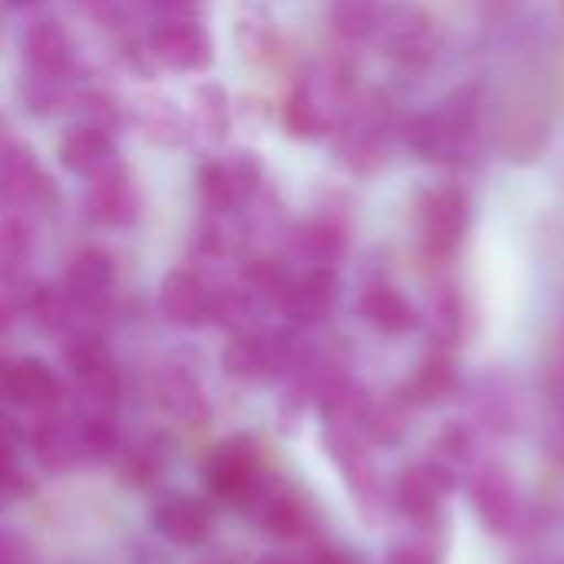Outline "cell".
<instances>
[{
  "mask_svg": "<svg viewBox=\"0 0 564 564\" xmlns=\"http://www.w3.org/2000/svg\"><path fill=\"white\" fill-rule=\"evenodd\" d=\"M479 129V106L469 93H459L446 102H440L433 112L410 122V145L426 162H456L463 159Z\"/></svg>",
  "mask_w": 564,
  "mask_h": 564,
  "instance_id": "6da1fadb",
  "label": "cell"
},
{
  "mask_svg": "<svg viewBox=\"0 0 564 564\" xmlns=\"http://www.w3.org/2000/svg\"><path fill=\"white\" fill-rule=\"evenodd\" d=\"M347 106H350L347 76L334 66H324L291 93V99L284 106L288 132L297 139L327 135L347 116Z\"/></svg>",
  "mask_w": 564,
  "mask_h": 564,
  "instance_id": "7a4b0ae2",
  "label": "cell"
},
{
  "mask_svg": "<svg viewBox=\"0 0 564 564\" xmlns=\"http://www.w3.org/2000/svg\"><path fill=\"white\" fill-rule=\"evenodd\" d=\"M261 178L264 172L254 152H231L218 162H208L198 172L202 205L215 215H228L261 188Z\"/></svg>",
  "mask_w": 564,
  "mask_h": 564,
  "instance_id": "3957f363",
  "label": "cell"
},
{
  "mask_svg": "<svg viewBox=\"0 0 564 564\" xmlns=\"http://www.w3.org/2000/svg\"><path fill=\"white\" fill-rule=\"evenodd\" d=\"M466 225H469V198L453 185L430 188L416 205L420 245L433 258H449L459 248Z\"/></svg>",
  "mask_w": 564,
  "mask_h": 564,
  "instance_id": "277c9868",
  "label": "cell"
},
{
  "mask_svg": "<svg viewBox=\"0 0 564 564\" xmlns=\"http://www.w3.org/2000/svg\"><path fill=\"white\" fill-rule=\"evenodd\" d=\"M373 40L406 66H426L436 56V26L413 3H383Z\"/></svg>",
  "mask_w": 564,
  "mask_h": 564,
  "instance_id": "5b68a950",
  "label": "cell"
},
{
  "mask_svg": "<svg viewBox=\"0 0 564 564\" xmlns=\"http://www.w3.org/2000/svg\"><path fill=\"white\" fill-rule=\"evenodd\" d=\"M205 486L212 489V496H218L221 502H248L258 489V453L251 446L248 436H231L225 443H218L202 469Z\"/></svg>",
  "mask_w": 564,
  "mask_h": 564,
  "instance_id": "8992f818",
  "label": "cell"
},
{
  "mask_svg": "<svg viewBox=\"0 0 564 564\" xmlns=\"http://www.w3.org/2000/svg\"><path fill=\"white\" fill-rule=\"evenodd\" d=\"M50 205H56V188L36 159L20 145L0 149V208L13 215L26 208L46 212Z\"/></svg>",
  "mask_w": 564,
  "mask_h": 564,
  "instance_id": "52a82bcc",
  "label": "cell"
},
{
  "mask_svg": "<svg viewBox=\"0 0 564 564\" xmlns=\"http://www.w3.org/2000/svg\"><path fill=\"white\" fill-rule=\"evenodd\" d=\"M149 46H152V56L175 73H198V69H208L215 59V46L208 33L195 20H162L152 30Z\"/></svg>",
  "mask_w": 564,
  "mask_h": 564,
  "instance_id": "ba28073f",
  "label": "cell"
},
{
  "mask_svg": "<svg viewBox=\"0 0 564 564\" xmlns=\"http://www.w3.org/2000/svg\"><path fill=\"white\" fill-rule=\"evenodd\" d=\"M453 486H456V476L449 473L446 463L413 466V469L400 473V479H397V506L416 525H433L440 519L443 496H449Z\"/></svg>",
  "mask_w": 564,
  "mask_h": 564,
  "instance_id": "9c48e42d",
  "label": "cell"
},
{
  "mask_svg": "<svg viewBox=\"0 0 564 564\" xmlns=\"http://www.w3.org/2000/svg\"><path fill=\"white\" fill-rule=\"evenodd\" d=\"M469 496H473V506L482 519V525H489L492 532H509L519 519V492H516V482L512 476L489 463L482 469H476L473 482H469Z\"/></svg>",
  "mask_w": 564,
  "mask_h": 564,
  "instance_id": "30bf717a",
  "label": "cell"
},
{
  "mask_svg": "<svg viewBox=\"0 0 564 564\" xmlns=\"http://www.w3.org/2000/svg\"><path fill=\"white\" fill-rule=\"evenodd\" d=\"M112 261L106 251H96V248H86L79 251L69 268H66V301L69 307L76 311H102L106 301H109V291H112Z\"/></svg>",
  "mask_w": 564,
  "mask_h": 564,
  "instance_id": "8fae6325",
  "label": "cell"
},
{
  "mask_svg": "<svg viewBox=\"0 0 564 564\" xmlns=\"http://www.w3.org/2000/svg\"><path fill=\"white\" fill-rule=\"evenodd\" d=\"M337 291H340V284H337L334 268L314 264L307 274L291 278L284 297H281V311L297 324H314V321L327 317V311L337 301Z\"/></svg>",
  "mask_w": 564,
  "mask_h": 564,
  "instance_id": "7c38bea8",
  "label": "cell"
},
{
  "mask_svg": "<svg viewBox=\"0 0 564 564\" xmlns=\"http://www.w3.org/2000/svg\"><path fill=\"white\" fill-rule=\"evenodd\" d=\"M3 400L23 406L30 413H53L63 400V387L43 360L26 357V360L10 364Z\"/></svg>",
  "mask_w": 564,
  "mask_h": 564,
  "instance_id": "4fadbf2b",
  "label": "cell"
},
{
  "mask_svg": "<svg viewBox=\"0 0 564 564\" xmlns=\"http://www.w3.org/2000/svg\"><path fill=\"white\" fill-rule=\"evenodd\" d=\"M248 506H254L258 522H261L268 532L281 535V539H297V535L307 532V522H311L307 506H304V499H301L291 486H284V482H258V489H254V496L248 499Z\"/></svg>",
  "mask_w": 564,
  "mask_h": 564,
  "instance_id": "5bb4252c",
  "label": "cell"
},
{
  "mask_svg": "<svg viewBox=\"0 0 564 564\" xmlns=\"http://www.w3.org/2000/svg\"><path fill=\"white\" fill-rule=\"evenodd\" d=\"M59 162H63V169H69L73 175H83V178H96V175L122 165L112 139L102 126H76L73 132H66L59 142Z\"/></svg>",
  "mask_w": 564,
  "mask_h": 564,
  "instance_id": "9a60e30c",
  "label": "cell"
},
{
  "mask_svg": "<svg viewBox=\"0 0 564 564\" xmlns=\"http://www.w3.org/2000/svg\"><path fill=\"white\" fill-rule=\"evenodd\" d=\"M152 522L175 545H202L212 532V512L195 496H165L155 506Z\"/></svg>",
  "mask_w": 564,
  "mask_h": 564,
  "instance_id": "2e32d148",
  "label": "cell"
},
{
  "mask_svg": "<svg viewBox=\"0 0 564 564\" xmlns=\"http://www.w3.org/2000/svg\"><path fill=\"white\" fill-rule=\"evenodd\" d=\"M23 53H26L33 73L50 76V79L69 76L73 59H76L69 33L56 20H36L23 36Z\"/></svg>",
  "mask_w": 564,
  "mask_h": 564,
  "instance_id": "e0dca14e",
  "label": "cell"
},
{
  "mask_svg": "<svg viewBox=\"0 0 564 564\" xmlns=\"http://www.w3.org/2000/svg\"><path fill=\"white\" fill-rule=\"evenodd\" d=\"M33 456L53 469V473H66L76 469L79 459H86V443H83V426L63 416L43 420L33 430Z\"/></svg>",
  "mask_w": 564,
  "mask_h": 564,
  "instance_id": "ac0fdd59",
  "label": "cell"
},
{
  "mask_svg": "<svg viewBox=\"0 0 564 564\" xmlns=\"http://www.w3.org/2000/svg\"><path fill=\"white\" fill-rule=\"evenodd\" d=\"M284 360V344L271 334H238L225 350V373L238 380H261Z\"/></svg>",
  "mask_w": 564,
  "mask_h": 564,
  "instance_id": "d6986e66",
  "label": "cell"
},
{
  "mask_svg": "<svg viewBox=\"0 0 564 564\" xmlns=\"http://www.w3.org/2000/svg\"><path fill=\"white\" fill-rule=\"evenodd\" d=\"M159 297L165 317L178 327H198L212 314V294L192 271H169Z\"/></svg>",
  "mask_w": 564,
  "mask_h": 564,
  "instance_id": "ffe728a7",
  "label": "cell"
},
{
  "mask_svg": "<svg viewBox=\"0 0 564 564\" xmlns=\"http://www.w3.org/2000/svg\"><path fill=\"white\" fill-rule=\"evenodd\" d=\"M86 208L102 225H126V221L135 218V188H132L122 165L89 178Z\"/></svg>",
  "mask_w": 564,
  "mask_h": 564,
  "instance_id": "44dd1931",
  "label": "cell"
},
{
  "mask_svg": "<svg viewBox=\"0 0 564 564\" xmlns=\"http://www.w3.org/2000/svg\"><path fill=\"white\" fill-rule=\"evenodd\" d=\"M360 314L380 327L383 334H406L416 327V311L413 304L390 284H373L360 297Z\"/></svg>",
  "mask_w": 564,
  "mask_h": 564,
  "instance_id": "7402d4cb",
  "label": "cell"
},
{
  "mask_svg": "<svg viewBox=\"0 0 564 564\" xmlns=\"http://www.w3.org/2000/svg\"><path fill=\"white\" fill-rule=\"evenodd\" d=\"M30 228L17 215L0 218V278H20L30 261Z\"/></svg>",
  "mask_w": 564,
  "mask_h": 564,
  "instance_id": "603a6c76",
  "label": "cell"
},
{
  "mask_svg": "<svg viewBox=\"0 0 564 564\" xmlns=\"http://www.w3.org/2000/svg\"><path fill=\"white\" fill-rule=\"evenodd\" d=\"M380 17H383L380 0H340L334 7V26H337V33H344L350 40H373Z\"/></svg>",
  "mask_w": 564,
  "mask_h": 564,
  "instance_id": "cb8c5ba5",
  "label": "cell"
},
{
  "mask_svg": "<svg viewBox=\"0 0 564 564\" xmlns=\"http://www.w3.org/2000/svg\"><path fill=\"white\" fill-rule=\"evenodd\" d=\"M453 383H456L453 360H449L446 354H430V357L423 360V367L416 370L410 390H413L416 400L430 403V400H443V397L453 390Z\"/></svg>",
  "mask_w": 564,
  "mask_h": 564,
  "instance_id": "d4e9b609",
  "label": "cell"
},
{
  "mask_svg": "<svg viewBox=\"0 0 564 564\" xmlns=\"http://www.w3.org/2000/svg\"><path fill=\"white\" fill-rule=\"evenodd\" d=\"M301 248H304L317 264H330V261H337V258L344 254L347 238H344L340 225H334V221H314V225L304 228Z\"/></svg>",
  "mask_w": 564,
  "mask_h": 564,
  "instance_id": "484cf974",
  "label": "cell"
},
{
  "mask_svg": "<svg viewBox=\"0 0 564 564\" xmlns=\"http://www.w3.org/2000/svg\"><path fill=\"white\" fill-rule=\"evenodd\" d=\"M245 284H248V294L251 297H268V301L281 304L291 278H288V271L278 261H254L245 271Z\"/></svg>",
  "mask_w": 564,
  "mask_h": 564,
  "instance_id": "4316f807",
  "label": "cell"
},
{
  "mask_svg": "<svg viewBox=\"0 0 564 564\" xmlns=\"http://www.w3.org/2000/svg\"><path fill=\"white\" fill-rule=\"evenodd\" d=\"M195 102H198V122H202V129H205L208 135L221 139V135L228 132V99H225L221 86L205 83V86L198 89Z\"/></svg>",
  "mask_w": 564,
  "mask_h": 564,
  "instance_id": "83f0119b",
  "label": "cell"
},
{
  "mask_svg": "<svg viewBox=\"0 0 564 564\" xmlns=\"http://www.w3.org/2000/svg\"><path fill=\"white\" fill-rule=\"evenodd\" d=\"M251 294L248 291H235V288H225L218 294H212V314L215 321H221L225 327H235V330H245V324L251 321Z\"/></svg>",
  "mask_w": 564,
  "mask_h": 564,
  "instance_id": "f1b7e54d",
  "label": "cell"
},
{
  "mask_svg": "<svg viewBox=\"0 0 564 564\" xmlns=\"http://www.w3.org/2000/svg\"><path fill=\"white\" fill-rule=\"evenodd\" d=\"M459 314H463V311H459L456 294H443V297L433 304V330L440 327V337L453 340V337H456V330L463 327V317H459Z\"/></svg>",
  "mask_w": 564,
  "mask_h": 564,
  "instance_id": "f546056e",
  "label": "cell"
},
{
  "mask_svg": "<svg viewBox=\"0 0 564 564\" xmlns=\"http://www.w3.org/2000/svg\"><path fill=\"white\" fill-rule=\"evenodd\" d=\"M23 489V476L17 466V453L0 449V499H13Z\"/></svg>",
  "mask_w": 564,
  "mask_h": 564,
  "instance_id": "4dcf8cb0",
  "label": "cell"
},
{
  "mask_svg": "<svg viewBox=\"0 0 564 564\" xmlns=\"http://www.w3.org/2000/svg\"><path fill=\"white\" fill-rule=\"evenodd\" d=\"M0 564H36L33 552L17 535H0Z\"/></svg>",
  "mask_w": 564,
  "mask_h": 564,
  "instance_id": "1f68e13d",
  "label": "cell"
},
{
  "mask_svg": "<svg viewBox=\"0 0 564 564\" xmlns=\"http://www.w3.org/2000/svg\"><path fill=\"white\" fill-rule=\"evenodd\" d=\"M20 443H23V433H20V426L13 423V416L0 413V449H10V453H17V449H20Z\"/></svg>",
  "mask_w": 564,
  "mask_h": 564,
  "instance_id": "d6a6232c",
  "label": "cell"
},
{
  "mask_svg": "<svg viewBox=\"0 0 564 564\" xmlns=\"http://www.w3.org/2000/svg\"><path fill=\"white\" fill-rule=\"evenodd\" d=\"M387 564H436V562L430 558V552H423V549H413V545H403V549L390 552Z\"/></svg>",
  "mask_w": 564,
  "mask_h": 564,
  "instance_id": "836d02e7",
  "label": "cell"
},
{
  "mask_svg": "<svg viewBox=\"0 0 564 564\" xmlns=\"http://www.w3.org/2000/svg\"><path fill=\"white\" fill-rule=\"evenodd\" d=\"M314 564H354V562H350V558H344V555H337V552H321Z\"/></svg>",
  "mask_w": 564,
  "mask_h": 564,
  "instance_id": "e575fe53",
  "label": "cell"
},
{
  "mask_svg": "<svg viewBox=\"0 0 564 564\" xmlns=\"http://www.w3.org/2000/svg\"><path fill=\"white\" fill-rule=\"evenodd\" d=\"M258 564H294L291 558H284V555H264Z\"/></svg>",
  "mask_w": 564,
  "mask_h": 564,
  "instance_id": "d590c367",
  "label": "cell"
},
{
  "mask_svg": "<svg viewBox=\"0 0 564 564\" xmlns=\"http://www.w3.org/2000/svg\"><path fill=\"white\" fill-rule=\"evenodd\" d=\"M7 324H10V311H7V304H0V334L7 330Z\"/></svg>",
  "mask_w": 564,
  "mask_h": 564,
  "instance_id": "8d00e7d4",
  "label": "cell"
},
{
  "mask_svg": "<svg viewBox=\"0 0 564 564\" xmlns=\"http://www.w3.org/2000/svg\"><path fill=\"white\" fill-rule=\"evenodd\" d=\"M10 7H30V3H36V0H7Z\"/></svg>",
  "mask_w": 564,
  "mask_h": 564,
  "instance_id": "74e56055",
  "label": "cell"
},
{
  "mask_svg": "<svg viewBox=\"0 0 564 564\" xmlns=\"http://www.w3.org/2000/svg\"><path fill=\"white\" fill-rule=\"evenodd\" d=\"M0 149H7V145H3V122H0Z\"/></svg>",
  "mask_w": 564,
  "mask_h": 564,
  "instance_id": "f35d334b",
  "label": "cell"
}]
</instances>
